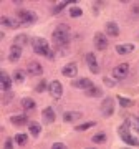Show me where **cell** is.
Segmentation results:
<instances>
[{
	"label": "cell",
	"mask_w": 139,
	"mask_h": 149,
	"mask_svg": "<svg viewBox=\"0 0 139 149\" xmlns=\"http://www.w3.org/2000/svg\"><path fill=\"white\" fill-rule=\"evenodd\" d=\"M51 38H53V42H55L56 47H68L70 42H71V30H70L68 25L60 23V25H56V28L53 30Z\"/></svg>",
	"instance_id": "obj_1"
},
{
	"label": "cell",
	"mask_w": 139,
	"mask_h": 149,
	"mask_svg": "<svg viewBox=\"0 0 139 149\" xmlns=\"http://www.w3.org/2000/svg\"><path fill=\"white\" fill-rule=\"evenodd\" d=\"M131 124H133V121H124L118 128V134H119V138L123 139V143H126L128 146H133V148H138L139 138H136V136L131 134V131H129L131 129Z\"/></svg>",
	"instance_id": "obj_2"
},
{
	"label": "cell",
	"mask_w": 139,
	"mask_h": 149,
	"mask_svg": "<svg viewBox=\"0 0 139 149\" xmlns=\"http://www.w3.org/2000/svg\"><path fill=\"white\" fill-rule=\"evenodd\" d=\"M32 48H33V52H35L37 55H40V56H47V58H48L50 52H51L48 42H47L45 38H42V37L32 38Z\"/></svg>",
	"instance_id": "obj_3"
},
{
	"label": "cell",
	"mask_w": 139,
	"mask_h": 149,
	"mask_svg": "<svg viewBox=\"0 0 139 149\" xmlns=\"http://www.w3.org/2000/svg\"><path fill=\"white\" fill-rule=\"evenodd\" d=\"M15 18L22 23V27H28V25H33L35 22H37V13L32 10H18L17 12Z\"/></svg>",
	"instance_id": "obj_4"
},
{
	"label": "cell",
	"mask_w": 139,
	"mask_h": 149,
	"mask_svg": "<svg viewBox=\"0 0 139 149\" xmlns=\"http://www.w3.org/2000/svg\"><path fill=\"white\" fill-rule=\"evenodd\" d=\"M101 114L104 118H111L114 114V98L106 96L101 101Z\"/></svg>",
	"instance_id": "obj_5"
},
{
	"label": "cell",
	"mask_w": 139,
	"mask_h": 149,
	"mask_svg": "<svg viewBox=\"0 0 139 149\" xmlns=\"http://www.w3.org/2000/svg\"><path fill=\"white\" fill-rule=\"evenodd\" d=\"M129 74V65L128 63H119L113 68V78L116 81H121L124 80L126 76Z\"/></svg>",
	"instance_id": "obj_6"
},
{
	"label": "cell",
	"mask_w": 139,
	"mask_h": 149,
	"mask_svg": "<svg viewBox=\"0 0 139 149\" xmlns=\"http://www.w3.org/2000/svg\"><path fill=\"white\" fill-rule=\"evenodd\" d=\"M48 93L53 100H60V98L63 96V85H61L58 80H53L48 85Z\"/></svg>",
	"instance_id": "obj_7"
},
{
	"label": "cell",
	"mask_w": 139,
	"mask_h": 149,
	"mask_svg": "<svg viewBox=\"0 0 139 149\" xmlns=\"http://www.w3.org/2000/svg\"><path fill=\"white\" fill-rule=\"evenodd\" d=\"M85 60H86V65H88V68H90L91 73H93V74H98V73H99V63H98L96 55L93 53V52L86 53Z\"/></svg>",
	"instance_id": "obj_8"
},
{
	"label": "cell",
	"mask_w": 139,
	"mask_h": 149,
	"mask_svg": "<svg viewBox=\"0 0 139 149\" xmlns=\"http://www.w3.org/2000/svg\"><path fill=\"white\" fill-rule=\"evenodd\" d=\"M93 42H95V48L99 50V52L106 50L108 45H109V42H108V35H106V33H101V32H98L96 35H95Z\"/></svg>",
	"instance_id": "obj_9"
},
{
	"label": "cell",
	"mask_w": 139,
	"mask_h": 149,
	"mask_svg": "<svg viewBox=\"0 0 139 149\" xmlns=\"http://www.w3.org/2000/svg\"><path fill=\"white\" fill-rule=\"evenodd\" d=\"M12 85H13V78L7 73L5 70H2V71H0V86H2V90L10 91Z\"/></svg>",
	"instance_id": "obj_10"
},
{
	"label": "cell",
	"mask_w": 139,
	"mask_h": 149,
	"mask_svg": "<svg viewBox=\"0 0 139 149\" xmlns=\"http://www.w3.org/2000/svg\"><path fill=\"white\" fill-rule=\"evenodd\" d=\"M71 86L76 88V90H90L91 86H95V83L90 80V78H80V80H73L71 81Z\"/></svg>",
	"instance_id": "obj_11"
},
{
	"label": "cell",
	"mask_w": 139,
	"mask_h": 149,
	"mask_svg": "<svg viewBox=\"0 0 139 149\" xmlns=\"http://www.w3.org/2000/svg\"><path fill=\"white\" fill-rule=\"evenodd\" d=\"M42 119L45 124H53L55 119H56V113H55V109L51 106H47L45 109L42 111Z\"/></svg>",
	"instance_id": "obj_12"
},
{
	"label": "cell",
	"mask_w": 139,
	"mask_h": 149,
	"mask_svg": "<svg viewBox=\"0 0 139 149\" xmlns=\"http://www.w3.org/2000/svg\"><path fill=\"white\" fill-rule=\"evenodd\" d=\"M61 74H63L65 78H75L76 74H78V65L76 63L65 65L63 68H61Z\"/></svg>",
	"instance_id": "obj_13"
},
{
	"label": "cell",
	"mask_w": 139,
	"mask_h": 149,
	"mask_svg": "<svg viewBox=\"0 0 139 149\" xmlns=\"http://www.w3.org/2000/svg\"><path fill=\"white\" fill-rule=\"evenodd\" d=\"M0 23L7 28H12V30H17V28L22 27V23L17 18H13V17H2L0 18Z\"/></svg>",
	"instance_id": "obj_14"
},
{
	"label": "cell",
	"mask_w": 139,
	"mask_h": 149,
	"mask_svg": "<svg viewBox=\"0 0 139 149\" xmlns=\"http://www.w3.org/2000/svg\"><path fill=\"white\" fill-rule=\"evenodd\" d=\"M27 71L28 74H32V76H42L43 74V66L38 61H30L27 65Z\"/></svg>",
	"instance_id": "obj_15"
},
{
	"label": "cell",
	"mask_w": 139,
	"mask_h": 149,
	"mask_svg": "<svg viewBox=\"0 0 139 149\" xmlns=\"http://www.w3.org/2000/svg\"><path fill=\"white\" fill-rule=\"evenodd\" d=\"M13 45L23 48V47H27V45H32V38L28 37V35H25V33H20V35H17L13 38Z\"/></svg>",
	"instance_id": "obj_16"
},
{
	"label": "cell",
	"mask_w": 139,
	"mask_h": 149,
	"mask_svg": "<svg viewBox=\"0 0 139 149\" xmlns=\"http://www.w3.org/2000/svg\"><path fill=\"white\" fill-rule=\"evenodd\" d=\"M104 32H106L108 37H118L119 35V27L116 22H106V25H104Z\"/></svg>",
	"instance_id": "obj_17"
},
{
	"label": "cell",
	"mask_w": 139,
	"mask_h": 149,
	"mask_svg": "<svg viewBox=\"0 0 139 149\" xmlns=\"http://www.w3.org/2000/svg\"><path fill=\"white\" fill-rule=\"evenodd\" d=\"M20 58H22V48L12 45L10 52H8V61H10V63H17Z\"/></svg>",
	"instance_id": "obj_18"
},
{
	"label": "cell",
	"mask_w": 139,
	"mask_h": 149,
	"mask_svg": "<svg viewBox=\"0 0 139 149\" xmlns=\"http://www.w3.org/2000/svg\"><path fill=\"white\" fill-rule=\"evenodd\" d=\"M10 123L13 124V126H18V128H20V126H28V124H30L27 114H17V116H12Z\"/></svg>",
	"instance_id": "obj_19"
},
{
	"label": "cell",
	"mask_w": 139,
	"mask_h": 149,
	"mask_svg": "<svg viewBox=\"0 0 139 149\" xmlns=\"http://www.w3.org/2000/svg\"><path fill=\"white\" fill-rule=\"evenodd\" d=\"M133 52H134L133 43H119V45H116V53L118 55H129Z\"/></svg>",
	"instance_id": "obj_20"
},
{
	"label": "cell",
	"mask_w": 139,
	"mask_h": 149,
	"mask_svg": "<svg viewBox=\"0 0 139 149\" xmlns=\"http://www.w3.org/2000/svg\"><path fill=\"white\" fill-rule=\"evenodd\" d=\"M81 118H83V113H80V111H66L63 114V121L65 123H75L78 119H81Z\"/></svg>",
	"instance_id": "obj_21"
},
{
	"label": "cell",
	"mask_w": 139,
	"mask_h": 149,
	"mask_svg": "<svg viewBox=\"0 0 139 149\" xmlns=\"http://www.w3.org/2000/svg\"><path fill=\"white\" fill-rule=\"evenodd\" d=\"M28 131H30V134H32L33 138H38L40 133H42V124L37 123V121H30V124H28Z\"/></svg>",
	"instance_id": "obj_22"
},
{
	"label": "cell",
	"mask_w": 139,
	"mask_h": 149,
	"mask_svg": "<svg viewBox=\"0 0 139 149\" xmlns=\"http://www.w3.org/2000/svg\"><path fill=\"white\" fill-rule=\"evenodd\" d=\"M85 93H86L88 98H99V96H103V90L99 88V86H96V85L91 86L90 90H86Z\"/></svg>",
	"instance_id": "obj_23"
},
{
	"label": "cell",
	"mask_w": 139,
	"mask_h": 149,
	"mask_svg": "<svg viewBox=\"0 0 139 149\" xmlns=\"http://www.w3.org/2000/svg\"><path fill=\"white\" fill-rule=\"evenodd\" d=\"M22 108H23L25 111H33V109L37 108V103L33 101L32 98H23V100H22Z\"/></svg>",
	"instance_id": "obj_24"
},
{
	"label": "cell",
	"mask_w": 139,
	"mask_h": 149,
	"mask_svg": "<svg viewBox=\"0 0 139 149\" xmlns=\"http://www.w3.org/2000/svg\"><path fill=\"white\" fill-rule=\"evenodd\" d=\"M12 78H13V83H17V85H22V83L25 81V71H23V70H15Z\"/></svg>",
	"instance_id": "obj_25"
},
{
	"label": "cell",
	"mask_w": 139,
	"mask_h": 149,
	"mask_svg": "<svg viewBox=\"0 0 139 149\" xmlns=\"http://www.w3.org/2000/svg\"><path fill=\"white\" fill-rule=\"evenodd\" d=\"M116 100H118V103H119L121 108H131L134 104L133 100H129V98H126V96H116Z\"/></svg>",
	"instance_id": "obj_26"
},
{
	"label": "cell",
	"mask_w": 139,
	"mask_h": 149,
	"mask_svg": "<svg viewBox=\"0 0 139 149\" xmlns=\"http://www.w3.org/2000/svg\"><path fill=\"white\" fill-rule=\"evenodd\" d=\"M96 126V123L95 121H86L83 124H75V131H86V129H91Z\"/></svg>",
	"instance_id": "obj_27"
},
{
	"label": "cell",
	"mask_w": 139,
	"mask_h": 149,
	"mask_svg": "<svg viewBox=\"0 0 139 149\" xmlns=\"http://www.w3.org/2000/svg\"><path fill=\"white\" fill-rule=\"evenodd\" d=\"M106 139H108L106 133H96L93 138H91V141H93L95 144H104L106 143Z\"/></svg>",
	"instance_id": "obj_28"
},
{
	"label": "cell",
	"mask_w": 139,
	"mask_h": 149,
	"mask_svg": "<svg viewBox=\"0 0 139 149\" xmlns=\"http://www.w3.org/2000/svg\"><path fill=\"white\" fill-rule=\"evenodd\" d=\"M13 139H15V143L18 144V146H25V144H27V141H28V136L25 133H18V134H15V136H13Z\"/></svg>",
	"instance_id": "obj_29"
},
{
	"label": "cell",
	"mask_w": 139,
	"mask_h": 149,
	"mask_svg": "<svg viewBox=\"0 0 139 149\" xmlns=\"http://www.w3.org/2000/svg\"><path fill=\"white\" fill-rule=\"evenodd\" d=\"M81 15H83V10H81L80 7L73 5L71 8H70V17H71V18H80Z\"/></svg>",
	"instance_id": "obj_30"
},
{
	"label": "cell",
	"mask_w": 139,
	"mask_h": 149,
	"mask_svg": "<svg viewBox=\"0 0 139 149\" xmlns=\"http://www.w3.org/2000/svg\"><path fill=\"white\" fill-rule=\"evenodd\" d=\"M48 85L50 83L47 80H40V83L35 86V91H37V93H43L45 90H48Z\"/></svg>",
	"instance_id": "obj_31"
},
{
	"label": "cell",
	"mask_w": 139,
	"mask_h": 149,
	"mask_svg": "<svg viewBox=\"0 0 139 149\" xmlns=\"http://www.w3.org/2000/svg\"><path fill=\"white\" fill-rule=\"evenodd\" d=\"M103 83H104L106 86H109V88H114V86L118 85L116 80H114V78H109V76H104V78H103Z\"/></svg>",
	"instance_id": "obj_32"
},
{
	"label": "cell",
	"mask_w": 139,
	"mask_h": 149,
	"mask_svg": "<svg viewBox=\"0 0 139 149\" xmlns=\"http://www.w3.org/2000/svg\"><path fill=\"white\" fill-rule=\"evenodd\" d=\"M66 5H70V2H60V3H56V7H55L51 12H53V13H60V12L63 10Z\"/></svg>",
	"instance_id": "obj_33"
},
{
	"label": "cell",
	"mask_w": 139,
	"mask_h": 149,
	"mask_svg": "<svg viewBox=\"0 0 139 149\" xmlns=\"http://www.w3.org/2000/svg\"><path fill=\"white\" fill-rule=\"evenodd\" d=\"M13 143H15L13 138H7L5 143H3V149H13Z\"/></svg>",
	"instance_id": "obj_34"
},
{
	"label": "cell",
	"mask_w": 139,
	"mask_h": 149,
	"mask_svg": "<svg viewBox=\"0 0 139 149\" xmlns=\"http://www.w3.org/2000/svg\"><path fill=\"white\" fill-rule=\"evenodd\" d=\"M50 149H68V148H66V144L65 143H53Z\"/></svg>",
	"instance_id": "obj_35"
},
{
	"label": "cell",
	"mask_w": 139,
	"mask_h": 149,
	"mask_svg": "<svg viewBox=\"0 0 139 149\" xmlns=\"http://www.w3.org/2000/svg\"><path fill=\"white\" fill-rule=\"evenodd\" d=\"M12 98H13V93H10V91H5V100H3V101H5V103H10Z\"/></svg>",
	"instance_id": "obj_36"
},
{
	"label": "cell",
	"mask_w": 139,
	"mask_h": 149,
	"mask_svg": "<svg viewBox=\"0 0 139 149\" xmlns=\"http://www.w3.org/2000/svg\"><path fill=\"white\" fill-rule=\"evenodd\" d=\"M133 12L134 13H139V3H134L133 5Z\"/></svg>",
	"instance_id": "obj_37"
},
{
	"label": "cell",
	"mask_w": 139,
	"mask_h": 149,
	"mask_svg": "<svg viewBox=\"0 0 139 149\" xmlns=\"http://www.w3.org/2000/svg\"><path fill=\"white\" fill-rule=\"evenodd\" d=\"M136 121H138V123H139V116H138V119H136Z\"/></svg>",
	"instance_id": "obj_38"
},
{
	"label": "cell",
	"mask_w": 139,
	"mask_h": 149,
	"mask_svg": "<svg viewBox=\"0 0 139 149\" xmlns=\"http://www.w3.org/2000/svg\"><path fill=\"white\" fill-rule=\"evenodd\" d=\"M88 149H95V148H88Z\"/></svg>",
	"instance_id": "obj_39"
},
{
	"label": "cell",
	"mask_w": 139,
	"mask_h": 149,
	"mask_svg": "<svg viewBox=\"0 0 139 149\" xmlns=\"http://www.w3.org/2000/svg\"><path fill=\"white\" fill-rule=\"evenodd\" d=\"M124 149H129V148H124Z\"/></svg>",
	"instance_id": "obj_40"
}]
</instances>
